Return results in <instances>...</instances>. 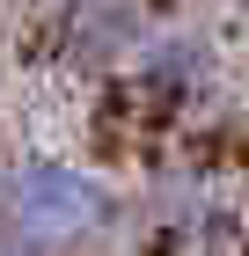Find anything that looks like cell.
<instances>
[{"label":"cell","mask_w":249,"mask_h":256,"mask_svg":"<svg viewBox=\"0 0 249 256\" xmlns=\"http://www.w3.org/2000/svg\"><path fill=\"white\" fill-rule=\"evenodd\" d=\"M117 227L110 176L59 154H30L0 168V242L15 256H74Z\"/></svg>","instance_id":"6da1fadb"},{"label":"cell","mask_w":249,"mask_h":256,"mask_svg":"<svg viewBox=\"0 0 249 256\" xmlns=\"http://www.w3.org/2000/svg\"><path fill=\"white\" fill-rule=\"evenodd\" d=\"M147 37H154L147 0H66L59 8V44L81 66H132Z\"/></svg>","instance_id":"7a4b0ae2"},{"label":"cell","mask_w":249,"mask_h":256,"mask_svg":"<svg viewBox=\"0 0 249 256\" xmlns=\"http://www.w3.org/2000/svg\"><path fill=\"white\" fill-rule=\"evenodd\" d=\"M132 80L147 88L154 102H198L212 88V52L198 37H183V30H154L147 44H139V59H132Z\"/></svg>","instance_id":"3957f363"},{"label":"cell","mask_w":249,"mask_h":256,"mask_svg":"<svg viewBox=\"0 0 249 256\" xmlns=\"http://www.w3.org/2000/svg\"><path fill=\"white\" fill-rule=\"evenodd\" d=\"M154 227L183 249H205V242L227 234V205L205 190V183H169V190L154 198Z\"/></svg>","instance_id":"277c9868"},{"label":"cell","mask_w":249,"mask_h":256,"mask_svg":"<svg viewBox=\"0 0 249 256\" xmlns=\"http://www.w3.org/2000/svg\"><path fill=\"white\" fill-rule=\"evenodd\" d=\"M8 256H15V249H8Z\"/></svg>","instance_id":"5b68a950"}]
</instances>
